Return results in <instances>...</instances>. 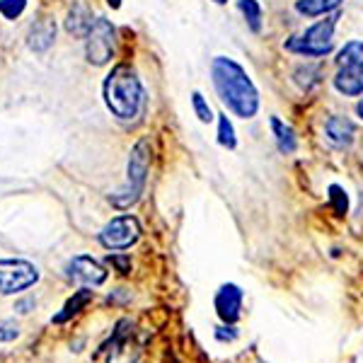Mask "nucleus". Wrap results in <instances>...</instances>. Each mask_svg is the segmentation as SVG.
<instances>
[{
  "mask_svg": "<svg viewBox=\"0 0 363 363\" xmlns=\"http://www.w3.org/2000/svg\"><path fill=\"white\" fill-rule=\"evenodd\" d=\"M29 308H34V301H22L15 306V310H20V313H29Z\"/></svg>",
  "mask_w": 363,
  "mask_h": 363,
  "instance_id": "26",
  "label": "nucleus"
},
{
  "mask_svg": "<svg viewBox=\"0 0 363 363\" xmlns=\"http://www.w3.org/2000/svg\"><path fill=\"white\" fill-rule=\"evenodd\" d=\"M148 167H150V143L148 138H140L131 148L128 155V167H126V184L121 186L116 194H112L109 201L116 208H131L138 201L140 194L145 189V179H148Z\"/></svg>",
  "mask_w": 363,
  "mask_h": 363,
  "instance_id": "3",
  "label": "nucleus"
},
{
  "mask_svg": "<svg viewBox=\"0 0 363 363\" xmlns=\"http://www.w3.org/2000/svg\"><path fill=\"white\" fill-rule=\"evenodd\" d=\"M339 5H342V0H298L296 10L306 17H320L337 10Z\"/></svg>",
  "mask_w": 363,
  "mask_h": 363,
  "instance_id": "16",
  "label": "nucleus"
},
{
  "mask_svg": "<svg viewBox=\"0 0 363 363\" xmlns=\"http://www.w3.org/2000/svg\"><path fill=\"white\" fill-rule=\"evenodd\" d=\"M218 143L223 145V148L233 150L238 145V138H235V128H233L230 119H228L225 114L218 116Z\"/></svg>",
  "mask_w": 363,
  "mask_h": 363,
  "instance_id": "20",
  "label": "nucleus"
},
{
  "mask_svg": "<svg viewBox=\"0 0 363 363\" xmlns=\"http://www.w3.org/2000/svg\"><path fill=\"white\" fill-rule=\"evenodd\" d=\"M126 325H128V320H121L119 327H116V337L112 342V354H109L107 363H138V351L131 354V349H126V344H124V335H126L124 327Z\"/></svg>",
  "mask_w": 363,
  "mask_h": 363,
  "instance_id": "14",
  "label": "nucleus"
},
{
  "mask_svg": "<svg viewBox=\"0 0 363 363\" xmlns=\"http://www.w3.org/2000/svg\"><path fill=\"white\" fill-rule=\"evenodd\" d=\"M339 13L327 15L325 20L315 22L313 27H308L303 34L289 39L284 46L286 51H294L298 56H310V58H320L327 56L335 46V27H337Z\"/></svg>",
  "mask_w": 363,
  "mask_h": 363,
  "instance_id": "4",
  "label": "nucleus"
},
{
  "mask_svg": "<svg viewBox=\"0 0 363 363\" xmlns=\"http://www.w3.org/2000/svg\"><path fill=\"white\" fill-rule=\"evenodd\" d=\"M272 131H274V138H277V145H279L281 153H284V155L296 153L298 138H296L294 128H291L289 124H284L281 119H277V116H272Z\"/></svg>",
  "mask_w": 363,
  "mask_h": 363,
  "instance_id": "15",
  "label": "nucleus"
},
{
  "mask_svg": "<svg viewBox=\"0 0 363 363\" xmlns=\"http://www.w3.org/2000/svg\"><path fill=\"white\" fill-rule=\"evenodd\" d=\"M27 8V0H0V15L5 20H17Z\"/></svg>",
  "mask_w": 363,
  "mask_h": 363,
  "instance_id": "22",
  "label": "nucleus"
},
{
  "mask_svg": "<svg viewBox=\"0 0 363 363\" xmlns=\"http://www.w3.org/2000/svg\"><path fill=\"white\" fill-rule=\"evenodd\" d=\"M20 337V327L10 320H0V342H13Z\"/></svg>",
  "mask_w": 363,
  "mask_h": 363,
  "instance_id": "24",
  "label": "nucleus"
},
{
  "mask_svg": "<svg viewBox=\"0 0 363 363\" xmlns=\"http://www.w3.org/2000/svg\"><path fill=\"white\" fill-rule=\"evenodd\" d=\"M56 39V22L51 17H39L34 20V25L29 27V34H27V44L32 51L37 54H44Z\"/></svg>",
  "mask_w": 363,
  "mask_h": 363,
  "instance_id": "10",
  "label": "nucleus"
},
{
  "mask_svg": "<svg viewBox=\"0 0 363 363\" xmlns=\"http://www.w3.org/2000/svg\"><path fill=\"white\" fill-rule=\"evenodd\" d=\"M92 25H95V20H92V13L87 10L85 3H75L68 10V20H66L68 34H73V37H87Z\"/></svg>",
  "mask_w": 363,
  "mask_h": 363,
  "instance_id": "13",
  "label": "nucleus"
},
{
  "mask_svg": "<svg viewBox=\"0 0 363 363\" xmlns=\"http://www.w3.org/2000/svg\"><path fill=\"white\" fill-rule=\"evenodd\" d=\"M337 66L339 68L363 66V42H349V44H344V49L337 54Z\"/></svg>",
  "mask_w": 363,
  "mask_h": 363,
  "instance_id": "17",
  "label": "nucleus"
},
{
  "mask_svg": "<svg viewBox=\"0 0 363 363\" xmlns=\"http://www.w3.org/2000/svg\"><path fill=\"white\" fill-rule=\"evenodd\" d=\"M104 102L109 112L119 119H133L143 109L145 92L136 70L131 66H116L104 80Z\"/></svg>",
  "mask_w": 363,
  "mask_h": 363,
  "instance_id": "2",
  "label": "nucleus"
},
{
  "mask_svg": "<svg viewBox=\"0 0 363 363\" xmlns=\"http://www.w3.org/2000/svg\"><path fill=\"white\" fill-rule=\"evenodd\" d=\"M191 107H194V112L201 124H211V121H213V112H211L208 102L203 99L201 92H191Z\"/></svg>",
  "mask_w": 363,
  "mask_h": 363,
  "instance_id": "21",
  "label": "nucleus"
},
{
  "mask_svg": "<svg viewBox=\"0 0 363 363\" xmlns=\"http://www.w3.org/2000/svg\"><path fill=\"white\" fill-rule=\"evenodd\" d=\"M211 80L218 92L220 102L225 104L235 116L252 119L259 109V92L255 83L250 80L247 70L240 66L238 61L225 56L213 58L211 63Z\"/></svg>",
  "mask_w": 363,
  "mask_h": 363,
  "instance_id": "1",
  "label": "nucleus"
},
{
  "mask_svg": "<svg viewBox=\"0 0 363 363\" xmlns=\"http://www.w3.org/2000/svg\"><path fill=\"white\" fill-rule=\"evenodd\" d=\"M107 262L112 267L119 269V274H128V272H131V259L124 257V255H112V257H107Z\"/></svg>",
  "mask_w": 363,
  "mask_h": 363,
  "instance_id": "25",
  "label": "nucleus"
},
{
  "mask_svg": "<svg viewBox=\"0 0 363 363\" xmlns=\"http://www.w3.org/2000/svg\"><path fill=\"white\" fill-rule=\"evenodd\" d=\"M325 133L332 145H337V148H349L351 140H354L356 128L349 119H344V116H330L325 124Z\"/></svg>",
  "mask_w": 363,
  "mask_h": 363,
  "instance_id": "11",
  "label": "nucleus"
},
{
  "mask_svg": "<svg viewBox=\"0 0 363 363\" xmlns=\"http://www.w3.org/2000/svg\"><path fill=\"white\" fill-rule=\"evenodd\" d=\"M107 5H109L112 10H119V8H121V0H107Z\"/></svg>",
  "mask_w": 363,
  "mask_h": 363,
  "instance_id": "27",
  "label": "nucleus"
},
{
  "mask_svg": "<svg viewBox=\"0 0 363 363\" xmlns=\"http://www.w3.org/2000/svg\"><path fill=\"white\" fill-rule=\"evenodd\" d=\"M213 3H216V5H225L228 0H213Z\"/></svg>",
  "mask_w": 363,
  "mask_h": 363,
  "instance_id": "29",
  "label": "nucleus"
},
{
  "mask_svg": "<svg viewBox=\"0 0 363 363\" xmlns=\"http://www.w3.org/2000/svg\"><path fill=\"white\" fill-rule=\"evenodd\" d=\"M39 281V269L25 259H0V296L22 294Z\"/></svg>",
  "mask_w": 363,
  "mask_h": 363,
  "instance_id": "5",
  "label": "nucleus"
},
{
  "mask_svg": "<svg viewBox=\"0 0 363 363\" xmlns=\"http://www.w3.org/2000/svg\"><path fill=\"white\" fill-rule=\"evenodd\" d=\"M330 201H332V206H335L337 213H347L349 199H347V191H344L339 184H332L330 186Z\"/></svg>",
  "mask_w": 363,
  "mask_h": 363,
  "instance_id": "23",
  "label": "nucleus"
},
{
  "mask_svg": "<svg viewBox=\"0 0 363 363\" xmlns=\"http://www.w3.org/2000/svg\"><path fill=\"white\" fill-rule=\"evenodd\" d=\"M240 308H242V291L235 284H225L216 294V310H218L220 320L233 325L240 318Z\"/></svg>",
  "mask_w": 363,
  "mask_h": 363,
  "instance_id": "9",
  "label": "nucleus"
},
{
  "mask_svg": "<svg viewBox=\"0 0 363 363\" xmlns=\"http://www.w3.org/2000/svg\"><path fill=\"white\" fill-rule=\"evenodd\" d=\"M238 8L245 15L252 32H262V5L257 0H238Z\"/></svg>",
  "mask_w": 363,
  "mask_h": 363,
  "instance_id": "18",
  "label": "nucleus"
},
{
  "mask_svg": "<svg viewBox=\"0 0 363 363\" xmlns=\"http://www.w3.org/2000/svg\"><path fill=\"white\" fill-rule=\"evenodd\" d=\"M68 277L73 281H78V284L87 286V289H92V286H99L104 284V279H107V272L102 269V264H97L92 257H73V259L68 262L66 267Z\"/></svg>",
  "mask_w": 363,
  "mask_h": 363,
  "instance_id": "8",
  "label": "nucleus"
},
{
  "mask_svg": "<svg viewBox=\"0 0 363 363\" xmlns=\"http://www.w3.org/2000/svg\"><path fill=\"white\" fill-rule=\"evenodd\" d=\"M335 87L342 95L347 97H359L363 95V66L356 68H339L337 78H335Z\"/></svg>",
  "mask_w": 363,
  "mask_h": 363,
  "instance_id": "12",
  "label": "nucleus"
},
{
  "mask_svg": "<svg viewBox=\"0 0 363 363\" xmlns=\"http://www.w3.org/2000/svg\"><path fill=\"white\" fill-rule=\"evenodd\" d=\"M356 112H359V116H361V119H363V99H361L359 104H356Z\"/></svg>",
  "mask_w": 363,
  "mask_h": 363,
  "instance_id": "28",
  "label": "nucleus"
},
{
  "mask_svg": "<svg viewBox=\"0 0 363 363\" xmlns=\"http://www.w3.org/2000/svg\"><path fill=\"white\" fill-rule=\"evenodd\" d=\"M114 42H116V34H114L112 22L104 20V17H97L90 34L85 37L87 61H90L92 66H104V63H109V58L114 56Z\"/></svg>",
  "mask_w": 363,
  "mask_h": 363,
  "instance_id": "6",
  "label": "nucleus"
},
{
  "mask_svg": "<svg viewBox=\"0 0 363 363\" xmlns=\"http://www.w3.org/2000/svg\"><path fill=\"white\" fill-rule=\"evenodd\" d=\"M90 298H92V294L90 291H80V294H75L70 301L66 303V308H63V313H58L56 318H54V322L58 325V322H66L70 315H75V313H80V308L83 306H87L90 303Z\"/></svg>",
  "mask_w": 363,
  "mask_h": 363,
  "instance_id": "19",
  "label": "nucleus"
},
{
  "mask_svg": "<svg viewBox=\"0 0 363 363\" xmlns=\"http://www.w3.org/2000/svg\"><path fill=\"white\" fill-rule=\"evenodd\" d=\"M140 238V225L133 216H119V218L109 220L99 233V242L107 250H128L136 245Z\"/></svg>",
  "mask_w": 363,
  "mask_h": 363,
  "instance_id": "7",
  "label": "nucleus"
}]
</instances>
